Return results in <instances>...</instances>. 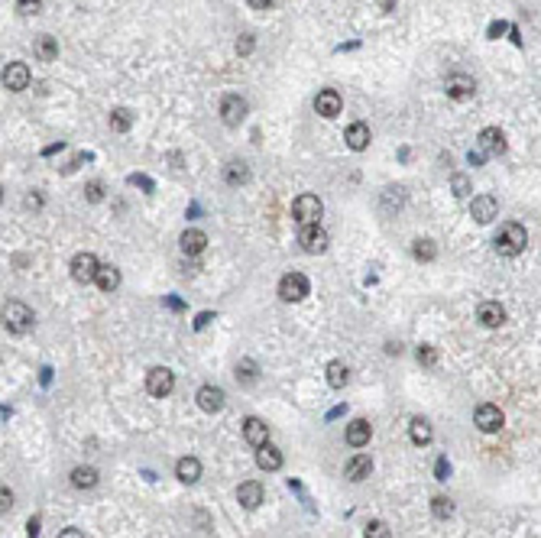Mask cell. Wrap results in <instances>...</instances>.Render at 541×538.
Instances as JSON below:
<instances>
[{
  "mask_svg": "<svg viewBox=\"0 0 541 538\" xmlns=\"http://www.w3.org/2000/svg\"><path fill=\"white\" fill-rule=\"evenodd\" d=\"M525 244H529V233H525V227L516 224V220L503 224L499 233H496V253H499V257H518V253L525 250Z\"/></svg>",
  "mask_w": 541,
  "mask_h": 538,
  "instance_id": "6da1fadb",
  "label": "cell"
},
{
  "mask_svg": "<svg viewBox=\"0 0 541 538\" xmlns=\"http://www.w3.org/2000/svg\"><path fill=\"white\" fill-rule=\"evenodd\" d=\"M33 311L23 305V302H16V298H10L7 305H3V328L10 331V334H26V331L33 328Z\"/></svg>",
  "mask_w": 541,
  "mask_h": 538,
  "instance_id": "7a4b0ae2",
  "label": "cell"
},
{
  "mask_svg": "<svg viewBox=\"0 0 541 538\" xmlns=\"http://www.w3.org/2000/svg\"><path fill=\"white\" fill-rule=\"evenodd\" d=\"M321 214H324V205H321L318 195H298L295 201H292V218H295L302 227H308V224H318Z\"/></svg>",
  "mask_w": 541,
  "mask_h": 538,
  "instance_id": "3957f363",
  "label": "cell"
},
{
  "mask_svg": "<svg viewBox=\"0 0 541 538\" xmlns=\"http://www.w3.org/2000/svg\"><path fill=\"white\" fill-rule=\"evenodd\" d=\"M172 389H175V373L169 367H153L146 373V392L149 396L166 399V396H172Z\"/></svg>",
  "mask_w": 541,
  "mask_h": 538,
  "instance_id": "277c9868",
  "label": "cell"
},
{
  "mask_svg": "<svg viewBox=\"0 0 541 538\" xmlns=\"http://www.w3.org/2000/svg\"><path fill=\"white\" fill-rule=\"evenodd\" d=\"M473 422H477V428H480V431L492 435V431H499V428L505 425V415H503V409H499V405L483 402V405H477V412H473Z\"/></svg>",
  "mask_w": 541,
  "mask_h": 538,
  "instance_id": "5b68a950",
  "label": "cell"
},
{
  "mask_svg": "<svg viewBox=\"0 0 541 538\" xmlns=\"http://www.w3.org/2000/svg\"><path fill=\"white\" fill-rule=\"evenodd\" d=\"M98 269H101V263H98V257L94 253H75V259H72V279L75 282H81V285H88V282H94L98 279Z\"/></svg>",
  "mask_w": 541,
  "mask_h": 538,
  "instance_id": "8992f818",
  "label": "cell"
},
{
  "mask_svg": "<svg viewBox=\"0 0 541 538\" xmlns=\"http://www.w3.org/2000/svg\"><path fill=\"white\" fill-rule=\"evenodd\" d=\"M308 295V279L302 272H285L279 279V298L282 302H302Z\"/></svg>",
  "mask_w": 541,
  "mask_h": 538,
  "instance_id": "52a82bcc",
  "label": "cell"
},
{
  "mask_svg": "<svg viewBox=\"0 0 541 538\" xmlns=\"http://www.w3.org/2000/svg\"><path fill=\"white\" fill-rule=\"evenodd\" d=\"M298 244H302L305 253H324L331 240H328V231H324L321 224H308V227H302V233H298Z\"/></svg>",
  "mask_w": 541,
  "mask_h": 538,
  "instance_id": "ba28073f",
  "label": "cell"
},
{
  "mask_svg": "<svg viewBox=\"0 0 541 538\" xmlns=\"http://www.w3.org/2000/svg\"><path fill=\"white\" fill-rule=\"evenodd\" d=\"M246 101L240 98V94H224L221 98V120L227 123V127H240V123L246 120Z\"/></svg>",
  "mask_w": 541,
  "mask_h": 538,
  "instance_id": "9c48e42d",
  "label": "cell"
},
{
  "mask_svg": "<svg viewBox=\"0 0 541 538\" xmlns=\"http://www.w3.org/2000/svg\"><path fill=\"white\" fill-rule=\"evenodd\" d=\"M344 107V98H341V91H334V88H324L318 91V98H315V110H318L324 120H334L337 114Z\"/></svg>",
  "mask_w": 541,
  "mask_h": 538,
  "instance_id": "30bf717a",
  "label": "cell"
},
{
  "mask_svg": "<svg viewBox=\"0 0 541 538\" xmlns=\"http://www.w3.org/2000/svg\"><path fill=\"white\" fill-rule=\"evenodd\" d=\"M3 88L7 91H26L29 88V65L26 62H10L3 68Z\"/></svg>",
  "mask_w": 541,
  "mask_h": 538,
  "instance_id": "8fae6325",
  "label": "cell"
},
{
  "mask_svg": "<svg viewBox=\"0 0 541 538\" xmlns=\"http://www.w3.org/2000/svg\"><path fill=\"white\" fill-rule=\"evenodd\" d=\"M496 214H499V201L492 195H477L470 201V218L477 220V224H490Z\"/></svg>",
  "mask_w": 541,
  "mask_h": 538,
  "instance_id": "7c38bea8",
  "label": "cell"
},
{
  "mask_svg": "<svg viewBox=\"0 0 541 538\" xmlns=\"http://www.w3.org/2000/svg\"><path fill=\"white\" fill-rule=\"evenodd\" d=\"M444 91H447V98L467 101V98H473V91H477V81H473L470 75H451V78L444 81Z\"/></svg>",
  "mask_w": 541,
  "mask_h": 538,
  "instance_id": "4fadbf2b",
  "label": "cell"
},
{
  "mask_svg": "<svg viewBox=\"0 0 541 538\" xmlns=\"http://www.w3.org/2000/svg\"><path fill=\"white\" fill-rule=\"evenodd\" d=\"M195 402H198L201 412L214 415V412H221L224 409V389H217V386H201V389L195 392Z\"/></svg>",
  "mask_w": 541,
  "mask_h": 538,
  "instance_id": "5bb4252c",
  "label": "cell"
},
{
  "mask_svg": "<svg viewBox=\"0 0 541 538\" xmlns=\"http://www.w3.org/2000/svg\"><path fill=\"white\" fill-rule=\"evenodd\" d=\"M505 318L509 315H505V308L499 302H480V308H477V321L483 328H503Z\"/></svg>",
  "mask_w": 541,
  "mask_h": 538,
  "instance_id": "9a60e30c",
  "label": "cell"
},
{
  "mask_svg": "<svg viewBox=\"0 0 541 538\" xmlns=\"http://www.w3.org/2000/svg\"><path fill=\"white\" fill-rule=\"evenodd\" d=\"M263 483H256V480H246V483H240L237 487V502L243 506V509H259L263 506Z\"/></svg>",
  "mask_w": 541,
  "mask_h": 538,
  "instance_id": "2e32d148",
  "label": "cell"
},
{
  "mask_svg": "<svg viewBox=\"0 0 541 538\" xmlns=\"http://www.w3.org/2000/svg\"><path fill=\"white\" fill-rule=\"evenodd\" d=\"M369 474H373V457H369V454H354L344 467V477L350 480V483H360V480H367Z\"/></svg>",
  "mask_w": 541,
  "mask_h": 538,
  "instance_id": "e0dca14e",
  "label": "cell"
},
{
  "mask_svg": "<svg viewBox=\"0 0 541 538\" xmlns=\"http://www.w3.org/2000/svg\"><path fill=\"white\" fill-rule=\"evenodd\" d=\"M243 438L253 444V448H263V444H269V425L263 422V418L250 415L243 422Z\"/></svg>",
  "mask_w": 541,
  "mask_h": 538,
  "instance_id": "ac0fdd59",
  "label": "cell"
},
{
  "mask_svg": "<svg viewBox=\"0 0 541 538\" xmlns=\"http://www.w3.org/2000/svg\"><path fill=\"white\" fill-rule=\"evenodd\" d=\"M179 246H182L185 257H201V253H204V246H208V233L192 227V231H185L182 237H179Z\"/></svg>",
  "mask_w": 541,
  "mask_h": 538,
  "instance_id": "d6986e66",
  "label": "cell"
},
{
  "mask_svg": "<svg viewBox=\"0 0 541 538\" xmlns=\"http://www.w3.org/2000/svg\"><path fill=\"white\" fill-rule=\"evenodd\" d=\"M369 438H373V425H369L367 418H354L347 425V444L350 448H367Z\"/></svg>",
  "mask_w": 541,
  "mask_h": 538,
  "instance_id": "ffe728a7",
  "label": "cell"
},
{
  "mask_svg": "<svg viewBox=\"0 0 541 538\" xmlns=\"http://www.w3.org/2000/svg\"><path fill=\"white\" fill-rule=\"evenodd\" d=\"M480 149L486 153V156H499V153H505V133L499 130V127H486V130H480Z\"/></svg>",
  "mask_w": 541,
  "mask_h": 538,
  "instance_id": "44dd1931",
  "label": "cell"
},
{
  "mask_svg": "<svg viewBox=\"0 0 541 538\" xmlns=\"http://www.w3.org/2000/svg\"><path fill=\"white\" fill-rule=\"evenodd\" d=\"M344 140H347V146L354 149V153H363V149L369 146V127L367 123H350L347 127V133H344Z\"/></svg>",
  "mask_w": 541,
  "mask_h": 538,
  "instance_id": "7402d4cb",
  "label": "cell"
},
{
  "mask_svg": "<svg viewBox=\"0 0 541 538\" xmlns=\"http://www.w3.org/2000/svg\"><path fill=\"white\" fill-rule=\"evenodd\" d=\"M256 467L259 470H279V467H282V451H279L276 444L256 448Z\"/></svg>",
  "mask_w": 541,
  "mask_h": 538,
  "instance_id": "603a6c76",
  "label": "cell"
},
{
  "mask_svg": "<svg viewBox=\"0 0 541 538\" xmlns=\"http://www.w3.org/2000/svg\"><path fill=\"white\" fill-rule=\"evenodd\" d=\"M175 477L182 480V483H195V480L201 477V461H198V457H179Z\"/></svg>",
  "mask_w": 541,
  "mask_h": 538,
  "instance_id": "cb8c5ba5",
  "label": "cell"
},
{
  "mask_svg": "<svg viewBox=\"0 0 541 538\" xmlns=\"http://www.w3.org/2000/svg\"><path fill=\"white\" fill-rule=\"evenodd\" d=\"M94 285H98L101 292H117V285H120V269H117V266H101Z\"/></svg>",
  "mask_w": 541,
  "mask_h": 538,
  "instance_id": "d4e9b609",
  "label": "cell"
},
{
  "mask_svg": "<svg viewBox=\"0 0 541 538\" xmlns=\"http://www.w3.org/2000/svg\"><path fill=\"white\" fill-rule=\"evenodd\" d=\"M408 438H412V444L425 448V444H431L434 431H431V425L425 422V418H412V425H408Z\"/></svg>",
  "mask_w": 541,
  "mask_h": 538,
  "instance_id": "484cf974",
  "label": "cell"
},
{
  "mask_svg": "<svg viewBox=\"0 0 541 538\" xmlns=\"http://www.w3.org/2000/svg\"><path fill=\"white\" fill-rule=\"evenodd\" d=\"M33 52H36L39 62H55V55H59V42H55V36H36Z\"/></svg>",
  "mask_w": 541,
  "mask_h": 538,
  "instance_id": "4316f807",
  "label": "cell"
},
{
  "mask_svg": "<svg viewBox=\"0 0 541 538\" xmlns=\"http://www.w3.org/2000/svg\"><path fill=\"white\" fill-rule=\"evenodd\" d=\"M72 487L75 489H94V487H98V470H94V467H75V470H72Z\"/></svg>",
  "mask_w": 541,
  "mask_h": 538,
  "instance_id": "83f0119b",
  "label": "cell"
},
{
  "mask_svg": "<svg viewBox=\"0 0 541 538\" xmlns=\"http://www.w3.org/2000/svg\"><path fill=\"white\" fill-rule=\"evenodd\" d=\"M224 182H227V185H246V182H250V169H246V162H227V166H224Z\"/></svg>",
  "mask_w": 541,
  "mask_h": 538,
  "instance_id": "f1b7e54d",
  "label": "cell"
},
{
  "mask_svg": "<svg viewBox=\"0 0 541 538\" xmlns=\"http://www.w3.org/2000/svg\"><path fill=\"white\" fill-rule=\"evenodd\" d=\"M347 379H350V370H347L341 360H331V363H328V386H331V389H344Z\"/></svg>",
  "mask_w": 541,
  "mask_h": 538,
  "instance_id": "f546056e",
  "label": "cell"
},
{
  "mask_svg": "<svg viewBox=\"0 0 541 538\" xmlns=\"http://www.w3.org/2000/svg\"><path fill=\"white\" fill-rule=\"evenodd\" d=\"M412 257L421 259V263H431V259L438 257V246H434V240L421 237V240H415V244H412Z\"/></svg>",
  "mask_w": 541,
  "mask_h": 538,
  "instance_id": "4dcf8cb0",
  "label": "cell"
},
{
  "mask_svg": "<svg viewBox=\"0 0 541 538\" xmlns=\"http://www.w3.org/2000/svg\"><path fill=\"white\" fill-rule=\"evenodd\" d=\"M133 127V114L127 107H117V110H111V130H117V133H127Z\"/></svg>",
  "mask_w": 541,
  "mask_h": 538,
  "instance_id": "1f68e13d",
  "label": "cell"
},
{
  "mask_svg": "<svg viewBox=\"0 0 541 538\" xmlns=\"http://www.w3.org/2000/svg\"><path fill=\"white\" fill-rule=\"evenodd\" d=\"M402 201H406V188H402V185H389V188H386V192H382V208L389 211L395 205V208H402Z\"/></svg>",
  "mask_w": 541,
  "mask_h": 538,
  "instance_id": "d6a6232c",
  "label": "cell"
},
{
  "mask_svg": "<svg viewBox=\"0 0 541 538\" xmlns=\"http://www.w3.org/2000/svg\"><path fill=\"white\" fill-rule=\"evenodd\" d=\"M431 515L434 519H451L454 515V502L447 500V496H434L431 500Z\"/></svg>",
  "mask_w": 541,
  "mask_h": 538,
  "instance_id": "836d02e7",
  "label": "cell"
},
{
  "mask_svg": "<svg viewBox=\"0 0 541 538\" xmlns=\"http://www.w3.org/2000/svg\"><path fill=\"white\" fill-rule=\"evenodd\" d=\"M256 363H253V360H240V363H237V379H240V383H246V386H253V383H256Z\"/></svg>",
  "mask_w": 541,
  "mask_h": 538,
  "instance_id": "e575fe53",
  "label": "cell"
},
{
  "mask_svg": "<svg viewBox=\"0 0 541 538\" xmlns=\"http://www.w3.org/2000/svg\"><path fill=\"white\" fill-rule=\"evenodd\" d=\"M363 538H393V528L386 526V522H380V519H373L367 526V532H363Z\"/></svg>",
  "mask_w": 541,
  "mask_h": 538,
  "instance_id": "d590c367",
  "label": "cell"
},
{
  "mask_svg": "<svg viewBox=\"0 0 541 538\" xmlns=\"http://www.w3.org/2000/svg\"><path fill=\"white\" fill-rule=\"evenodd\" d=\"M419 363L421 367H434V363H438V347H431V344H421L419 347Z\"/></svg>",
  "mask_w": 541,
  "mask_h": 538,
  "instance_id": "8d00e7d4",
  "label": "cell"
},
{
  "mask_svg": "<svg viewBox=\"0 0 541 538\" xmlns=\"http://www.w3.org/2000/svg\"><path fill=\"white\" fill-rule=\"evenodd\" d=\"M85 198H88V201H94V205H98V201H104V185H101V182H88Z\"/></svg>",
  "mask_w": 541,
  "mask_h": 538,
  "instance_id": "74e56055",
  "label": "cell"
},
{
  "mask_svg": "<svg viewBox=\"0 0 541 538\" xmlns=\"http://www.w3.org/2000/svg\"><path fill=\"white\" fill-rule=\"evenodd\" d=\"M451 185H454V195L457 198L470 195V179H467V175H454V179H451Z\"/></svg>",
  "mask_w": 541,
  "mask_h": 538,
  "instance_id": "f35d334b",
  "label": "cell"
},
{
  "mask_svg": "<svg viewBox=\"0 0 541 538\" xmlns=\"http://www.w3.org/2000/svg\"><path fill=\"white\" fill-rule=\"evenodd\" d=\"M253 46H256V39L250 36V33H243V36L237 39V55H250V52H253Z\"/></svg>",
  "mask_w": 541,
  "mask_h": 538,
  "instance_id": "ab89813d",
  "label": "cell"
},
{
  "mask_svg": "<svg viewBox=\"0 0 541 538\" xmlns=\"http://www.w3.org/2000/svg\"><path fill=\"white\" fill-rule=\"evenodd\" d=\"M16 10L26 13V16H29V13H39L42 10V0H16Z\"/></svg>",
  "mask_w": 541,
  "mask_h": 538,
  "instance_id": "60d3db41",
  "label": "cell"
},
{
  "mask_svg": "<svg viewBox=\"0 0 541 538\" xmlns=\"http://www.w3.org/2000/svg\"><path fill=\"white\" fill-rule=\"evenodd\" d=\"M26 208L29 211H39L42 208V205H46V201H42V195H39V192H29V195H26V201H23Z\"/></svg>",
  "mask_w": 541,
  "mask_h": 538,
  "instance_id": "b9f144b4",
  "label": "cell"
},
{
  "mask_svg": "<svg viewBox=\"0 0 541 538\" xmlns=\"http://www.w3.org/2000/svg\"><path fill=\"white\" fill-rule=\"evenodd\" d=\"M434 474H438V480H447V474H451V464H447L444 457H438V464H434Z\"/></svg>",
  "mask_w": 541,
  "mask_h": 538,
  "instance_id": "7bdbcfd3",
  "label": "cell"
},
{
  "mask_svg": "<svg viewBox=\"0 0 541 538\" xmlns=\"http://www.w3.org/2000/svg\"><path fill=\"white\" fill-rule=\"evenodd\" d=\"M10 506H13V493H10V489H7V487H3V489H0V509L7 513Z\"/></svg>",
  "mask_w": 541,
  "mask_h": 538,
  "instance_id": "ee69618b",
  "label": "cell"
},
{
  "mask_svg": "<svg viewBox=\"0 0 541 538\" xmlns=\"http://www.w3.org/2000/svg\"><path fill=\"white\" fill-rule=\"evenodd\" d=\"M505 29H509V23H503V20H499V23H492L490 26V39H499Z\"/></svg>",
  "mask_w": 541,
  "mask_h": 538,
  "instance_id": "f6af8a7d",
  "label": "cell"
},
{
  "mask_svg": "<svg viewBox=\"0 0 541 538\" xmlns=\"http://www.w3.org/2000/svg\"><path fill=\"white\" fill-rule=\"evenodd\" d=\"M467 159H470V166H483V159H486V153H483V149H477V153L470 149V153H467Z\"/></svg>",
  "mask_w": 541,
  "mask_h": 538,
  "instance_id": "bcb514c9",
  "label": "cell"
},
{
  "mask_svg": "<svg viewBox=\"0 0 541 538\" xmlns=\"http://www.w3.org/2000/svg\"><path fill=\"white\" fill-rule=\"evenodd\" d=\"M130 182L140 185V188H146V192H153V182H149L146 175H130Z\"/></svg>",
  "mask_w": 541,
  "mask_h": 538,
  "instance_id": "7dc6e473",
  "label": "cell"
},
{
  "mask_svg": "<svg viewBox=\"0 0 541 538\" xmlns=\"http://www.w3.org/2000/svg\"><path fill=\"white\" fill-rule=\"evenodd\" d=\"M26 528H29V538H39V519H36V515L26 522Z\"/></svg>",
  "mask_w": 541,
  "mask_h": 538,
  "instance_id": "c3c4849f",
  "label": "cell"
},
{
  "mask_svg": "<svg viewBox=\"0 0 541 538\" xmlns=\"http://www.w3.org/2000/svg\"><path fill=\"white\" fill-rule=\"evenodd\" d=\"M59 538H85V532L81 528H65V532H59Z\"/></svg>",
  "mask_w": 541,
  "mask_h": 538,
  "instance_id": "681fc988",
  "label": "cell"
},
{
  "mask_svg": "<svg viewBox=\"0 0 541 538\" xmlns=\"http://www.w3.org/2000/svg\"><path fill=\"white\" fill-rule=\"evenodd\" d=\"M276 0H250V7H256V10H269Z\"/></svg>",
  "mask_w": 541,
  "mask_h": 538,
  "instance_id": "f907efd6",
  "label": "cell"
},
{
  "mask_svg": "<svg viewBox=\"0 0 541 538\" xmlns=\"http://www.w3.org/2000/svg\"><path fill=\"white\" fill-rule=\"evenodd\" d=\"M208 321H211V311H204V315H198V321H195V328H198V331H201V328H204V324H208Z\"/></svg>",
  "mask_w": 541,
  "mask_h": 538,
  "instance_id": "816d5d0a",
  "label": "cell"
}]
</instances>
